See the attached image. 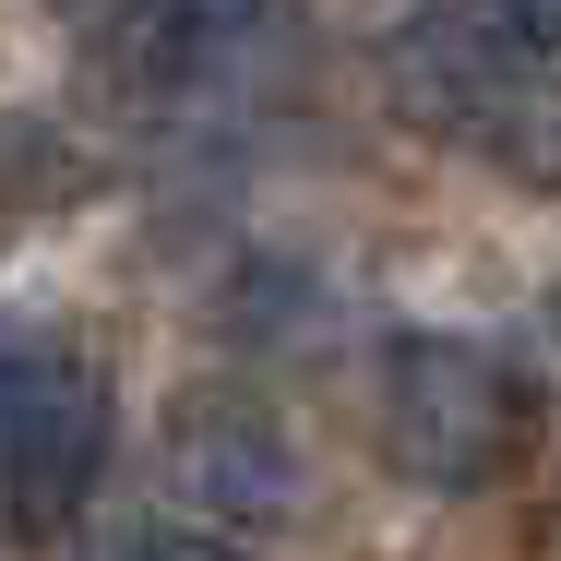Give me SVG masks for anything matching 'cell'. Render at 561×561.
I'll return each mask as SVG.
<instances>
[{"label":"cell","mask_w":561,"mask_h":561,"mask_svg":"<svg viewBox=\"0 0 561 561\" xmlns=\"http://www.w3.org/2000/svg\"><path fill=\"white\" fill-rule=\"evenodd\" d=\"M514 431H526V394L490 346H466V335L382 346V454L419 490H490L514 466Z\"/></svg>","instance_id":"cell-1"},{"label":"cell","mask_w":561,"mask_h":561,"mask_svg":"<svg viewBox=\"0 0 561 561\" xmlns=\"http://www.w3.org/2000/svg\"><path fill=\"white\" fill-rule=\"evenodd\" d=\"M538 60L550 48L502 0H419L382 48V96H394V119L443 131V144H490L514 119V96L538 84Z\"/></svg>","instance_id":"cell-2"},{"label":"cell","mask_w":561,"mask_h":561,"mask_svg":"<svg viewBox=\"0 0 561 561\" xmlns=\"http://www.w3.org/2000/svg\"><path fill=\"white\" fill-rule=\"evenodd\" d=\"M0 466H12V526L60 538L108 466V370L72 346H12L0 382Z\"/></svg>","instance_id":"cell-3"},{"label":"cell","mask_w":561,"mask_h":561,"mask_svg":"<svg viewBox=\"0 0 561 561\" xmlns=\"http://www.w3.org/2000/svg\"><path fill=\"white\" fill-rule=\"evenodd\" d=\"M180 466H192V490L227 502V514H287L299 502V454L275 419H251V407H192L180 419Z\"/></svg>","instance_id":"cell-4"},{"label":"cell","mask_w":561,"mask_h":561,"mask_svg":"<svg viewBox=\"0 0 561 561\" xmlns=\"http://www.w3.org/2000/svg\"><path fill=\"white\" fill-rule=\"evenodd\" d=\"M490 156H502L526 192H561V60H538V84H526L514 119L490 131Z\"/></svg>","instance_id":"cell-5"},{"label":"cell","mask_w":561,"mask_h":561,"mask_svg":"<svg viewBox=\"0 0 561 561\" xmlns=\"http://www.w3.org/2000/svg\"><path fill=\"white\" fill-rule=\"evenodd\" d=\"M119 561H239V550H227V538H131Z\"/></svg>","instance_id":"cell-6"},{"label":"cell","mask_w":561,"mask_h":561,"mask_svg":"<svg viewBox=\"0 0 561 561\" xmlns=\"http://www.w3.org/2000/svg\"><path fill=\"white\" fill-rule=\"evenodd\" d=\"M502 12H514V24H526V36H538V48L561 60V0H502Z\"/></svg>","instance_id":"cell-7"}]
</instances>
